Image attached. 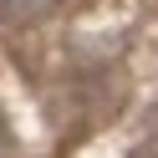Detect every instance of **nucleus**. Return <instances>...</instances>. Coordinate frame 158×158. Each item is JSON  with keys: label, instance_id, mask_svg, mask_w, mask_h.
<instances>
[{"label": "nucleus", "instance_id": "nucleus-1", "mask_svg": "<svg viewBox=\"0 0 158 158\" xmlns=\"http://www.w3.org/2000/svg\"><path fill=\"white\" fill-rule=\"evenodd\" d=\"M51 0H0V15H36V10H46Z\"/></svg>", "mask_w": 158, "mask_h": 158}]
</instances>
